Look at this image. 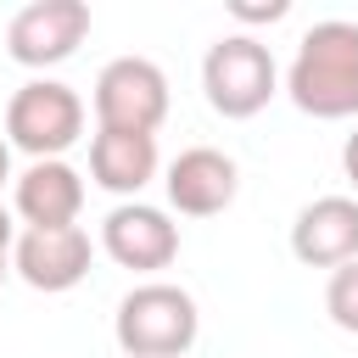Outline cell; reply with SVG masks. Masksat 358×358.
I'll return each mask as SVG.
<instances>
[{
	"label": "cell",
	"instance_id": "cell-15",
	"mask_svg": "<svg viewBox=\"0 0 358 358\" xmlns=\"http://www.w3.org/2000/svg\"><path fill=\"white\" fill-rule=\"evenodd\" d=\"M11 246H17V224H11V207L0 201V285L11 274Z\"/></svg>",
	"mask_w": 358,
	"mask_h": 358
},
{
	"label": "cell",
	"instance_id": "cell-4",
	"mask_svg": "<svg viewBox=\"0 0 358 358\" xmlns=\"http://www.w3.org/2000/svg\"><path fill=\"white\" fill-rule=\"evenodd\" d=\"M84 101L73 84L62 78H28L11 101H6V140L17 151H28V162H50L62 151H73L84 140Z\"/></svg>",
	"mask_w": 358,
	"mask_h": 358
},
{
	"label": "cell",
	"instance_id": "cell-7",
	"mask_svg": "<svg viewBox=\"0 0 358 358\" xmlns=\"http://www.w3.org/2000/svg\"><path fill=\"white\" fill-rule=\"evenodd\" d=\"M101 252L117 268L157 274V268H168L179 257V224L162 207H151V201H117L101 218Z\"/></svg>",
	"mask_w": 358,
	"mask_h": 358
},
{
	"label": "cell",
	"instance_id": "cell-3",
	"mask_svg": "<svg viewBox=\"0 0 358 358\" xmlns=\"http://www.w3.org/2000/svg\"><path fill=\"white\" fill-rule=\"evenodd\" d=\"M280 90L274 50L257 34H224L201 56V95L218 117H257Z\"/></svg>",
	"mask_w": 358,
	"mask_h": 358
},
{
	"label": "cell",
	"instance_id": "cell-6",
	"mask_svg": "<svg viewBox=\"0 0 358 358\" xmlns=\"http://www.w3.org/2000/svg\"><path fill=\"white\" fill-rule=\"evenodd\" d=\"M90 34V6L84 0H28L6 22V56L17 67H56L67 62Z\"/></svg>",
	"mask_w": 358,
	"mask_h": 358
},
{
	"label": "cell",
	"instance_id": "cell-8",
	"mask_svg": "<svg viewBox=\"0 0 358 358\" xmlns=\"http://www.w3.org/2000/svg\"><path fill=\"white\" fill-rule=\"evenodd\" d=\"M90 263H95V241H90L78 224H62V229H22L17 246H11V274H17L22 285L45 291V296L84 285Z\"/></svg>",
	"mask_w": 358,
	"mask_h": 358
},
{
	"label": "cell",
	"instance_id": "cell-12",
	"mask_svg": "<svg viewBox=\"0 0 358 358\" xmlns=\"http://www.w3.org/2000/svg\"><path fill=\"white\" fill-rule=\"evenodd\" d=\"M157 134H129V129H95L90 140V179L123 201H140V190L157 179Z\"/></svg>",
	"mask_w": 358,
	"mask_h": 358
},
{
	"label": "cell",
	"instance_id": "cell-2",
	"mask_svg": "<svg viewBox=\"0 0 358 358\" xmlns=\"http://www.w3.org/2000/svg\"><path fill=\"white\" fill-rule=\"evenodd\" d=\"M112 336L129 358H185L201 336L196 296L173 280H145V285L123 291V302L112 313Z\"/></svg>",
	"mask_w": 358,
	"mask_h": 358
},
{
	"label": "cell",
	"instance_id": "cell-14",
	"mask_svg": "<svg viewBox=\"0 0 358 358\" xmlns=\"http://www.w3.org/2000/svg\"><path fill=\"white\" fill-rule=\"evenodd\" d=\"M291 11V0H268V6H252V0H229V17L235 22H280Z\"/></svg>",
	"mask_w": 358,
	"mask_h": 358
},
{
	"label": "cell",
	"instance_id": "cell-10",
	"mask_svg": "<svg viewBox=\"0 0 358 358\" xmlns=\"http://www.w3.org/2000/svg\"><path fill=\"white\" fill-rule=\"evenodd\" d=\"M11 213H17L28 229L78 224V213H84V173H78L67 157L28 162V168L11 179Z\"/></svg>",
	"mask_w": 358,
	"mask_h": 358
},
{
	"label": "cell",
	"instance_id": "cell-5",
	"mask_svg": "<svg viewBox=\"0 0 358 358\" xmlns=\"http://www.w3.org/2000/svg\"><path fill=\"white\" fill-rule=\"evenodd\" d=\"M90 106H95V129L157 134L168 117V73L151 56H112L95 73Z\"/></svg>",
	"mask_w": 358,
	"mask_h": 358
},
{
	"label": "cell",
	"instance_id": "cell-16",
	"mask_svg": "<svg viewBox=\"0 0 358 358\" xmlns=\"http://www.w3.org/2000/svg\"><path fill=\"white\" fill-rule=\"evenodd\" d=\"M341 173H347V185L358 190V129L347 134V145H341Z\"/></svg>",
	"mask_w": 358,
	"mask_h": 358
},
{
	"label": "cell",
	"instance_id": "cell-13",
	"mask_svg": "<svg viewBox=\"0 0 358 358\" xmlns=\"http://www.w3.org/2000/svg\"><path fill=\"white\" fill-rule=\"evenodd\" d=\"M324 313H330L341 330L358 336V257L330 274V285H324Z\"/></svg>",
	"mask_w": 358,
	"mask_h": 358
},
{
	"label": "cell",
	"instance_id": "cell-17",
	"mask_svg": "<svg viewBox=\"0 0 358 358\" xmlns=\"http://www.w3.org/2000/svg\"><path fill=\"white\" fill-rule=\"evenodd\" d=\"M11 179H17V173H11V140L0 134V185H11Z\"/></svg>",
	"mask_w": 358,
	"mask_h": 358
},
{
	"label": "cell",
	"instance_id": "cell-11",
	"mask_svg": "<svg viewBox=\"0 0 358 358\" xmlns=\"http://www.w3.org/2000/svg\"><path fill=\"white\" fill-rule=\"evenodd\" d=\"M291 257L302 268H341L358 257V196H319L291 224Z\"/></svg>",
	"mask_w": 358,
	"mask_h": 358
},
{
	"label": "cell",
	"instance_id": "cell-9",
	"mask_svg": "<svg viewBox=\"0 0 358 358\" xmlns=\"http://www.w3.org/2000/svg\"><path fill=\"white\" fill-rule=\"evenodd\" d=\"M162 190H168V207L185 213V218H213L235 201L241 190V168L235 157H224L218 145H190L168 162L162 173Z\"/></svg>",
	"mask_w": 358,
	"mask_h": 358
},
{
	"label": "cell",
	"instance_id": "cell-1",
	"mask_svg": "<svg viewBox=\"0 0 358 358\" xmlns=\"http://www.w3.org/2000/svg\"><path fill=\"white\" fill-rule=\"evenodd\" d=\"M285 95L308 117H358V22L324 17L296 39V56L285 67Z\"/></svg>",
	"mask_w": 358,
	"mask_h": 358
}]
</instances>
